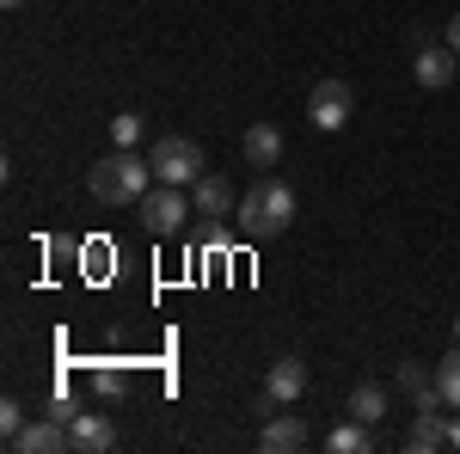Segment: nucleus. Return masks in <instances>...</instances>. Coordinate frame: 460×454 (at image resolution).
I'll return each instance as SVG.
<instances>
[{
  "mask_svg": "<svg viewBox=\"0 0 460 454\" xmlns=\"http://www.w3.org/2000/svg\"><path fill=\"white\" fill-rule=\"evenodd\" d=\"M147 178H154V160H136V147H111L105 160L86 166V191H93V203L123 209V203H142L154 191Z\"/></svg>",
  "mask_w": 460,
  "mask_h": 454,
  "instance_id": "f257e3e1",
  "label": "nucleus"
},
{
  "mask_svg": "<svg viewBox=\"0 0 460 454\" xmlns=\"http://www.w3.org/2000/svg\"><path fill=\"white\" fill-rule=\"evenodd\" d=\"M240 234L246 240H277L288 221H295V191H288L283 178H270V173H258V184H246L240 191Z\"/></svg>",
  "mask_w": 460,
  "mask_h": 454,
  "instance_id": "f03ea898",
  "label": "nucleus"
},
{
  "mask_svg": "<svg viewBox=\"0 0 460 454\" xmlns=\"http://www.w3.org/2000/svg\"><path fill=\"white\" fill-rule=\"evenodd\" d=\"M136 215L154 240H172V234H184V215H197V203H184V184H154L136 203Z\"/></svg>",
  "mask_w": 460,
  "mask_h": 454,
  "instance_id": "7ed1b4c3",
  "label": "nucleus"
},
{
  "mask_svg": "<svg viewBox=\"0 0 460 454\" xmlns=\"http://www.w3.org/2000/svg\"><path fill=\"white\" fill-rule=\"evenodd\" d=\"M147 160H154V178L160 184H197L203 178V147L190 136H160Z\"/></svg>",
  "mask_w": 460,
  "mask_h": 454,
  "instance_id": "20e7f679",
  "label": "nucleus"
},
{
  "mask_svg": "<svg viewBox=\"0 0 460 454\" xmlns=\"http://www.w3.org/2000/svg\"><path fill=\"white\" fill-rule=\"evenodd\" d=\"M350 111H356L350 80H319L314 99H307V123H314V129H344V123H350Z\"/></svg>",
  "mask_w": 460,
  "mask_h": 454,
  "instance_id": "39448f33",
  "label": "nucleus"
},
{
  "mask_svg": "<svg viewBox=\"0 0 460 454\" xmlns=\"http://www.w3.org/2000/svg\"><path fill=\"white\" fill-rule=\"evenodd\" d=\"M13 449H19V454H62V449H74V436H68V423H62V418L43 412V418H31L19 436H13Z\"/></svg>",
  "mask_w": 460,
  "mask_h": 454,
  "instance_id": "423d86ee",
  "label": "nucleus"
},
{
  "mask_svg": "<svg viewBox=\"0 0 460 454\" xmlns=\"http://www.w3.org/2000/svg\"><path fill=\"white\" fill-rule=\"evenodd\" d=\"M68 436H74V449H80V454H105V449H117V423H111L105 412H74Z\"/></svg>",
  "mask_w": 460,
  "mask_h": 454,
  "instance_id": "0eeeda50",
  "label": "nucleus"
},
{
  "mask_svg": "<svg viewBox=\"0 0 460 454\" xmlns=\"http://www.w3.org/2000/svg\"><path fill=\"white\" fill-rule=\"evenodd\" d=\"M344 412H350V418H362L368 430H381V423H387V412H393V393L381 381H362V387H350Z\"/></svg>",
  "mask_w": 460,
  "mask_h": 454,
  "instance_id": "6e6552de",
  "label": "nucleus"
},
{
  "mask_svg": "<svg viewBox=\"0 0 460 454\" xmlns=\"http://www.w3.org/2000/svg\"><path fill=\"white\" fill-rule=\"evenodd\" d=\"M190 203H197L203 221H221L227 209H240V203H234V184H227V178H215V173H203L197 184H190Z\"/></svg>",
  "mask_w": 460,
  "mask_h": 454,
  "instance_id": "1a4fd4ad",
  "label": "nucleus"
},
{
  "mask_svg": "<svg viewBox=\"0 0 460 454\" xmlns=\"http://www.w3.org/2000/svg\"><path fill=\"white\" fill-rule=\"evenodd\" d=\"M264 393H270V399H283V405H295V399L307 393V362H301V356H283V362H270V375H264Z\"/></svg>",
  "mask_w": 460,
  "mask_h": 454,
  "instance_id": "9d476101",
  "label": "nucleus"
},
{
  "mask_svg": "<svg viewBox=\"0 0 460 454\" xmlns=\"http://www.w3.org/2000/svg\"><path fill=\"white\" fill-rule=\"evenodd\" d=\"M270 454H295V449H307V423L295 418V412H270V423H264V436H258Z\"/></svg>",
  "mask_w": 460,
  "mask_h": 454,
  "instance_id": "9b49d317",
  "label": "nucleus"
},
{
  "mask_svg": "<svg viewBox=\"0 0 460 454\" xmlns=\"http://www.w3.org/2000/svg\"><path fill=\"white\" fill-rule=\"evenodd\" d=\"M411 74H418V86H429V93H442L448 80L460 74V49H418V62H411Z\"/></svg>",
  "mask_w": 460,
  "mask_h": 454,
  "instance_id": "f8f14e48",
  "label": "nucleus"
},
{
  "mask_svg": "<svg viewBox=\"0 0 460 454\" xmlns=\"http://www.w3.org/2000/svg\"><path fill=\"white\" fill-rule=\"evenodd\" d=\"M246 166H258V173L283 166V129L277 123H252L246 129Z\"/></svg>",
  "mask_w": 460,
  "mask_h": 454,
  "instance_id": "ddd939ff",
  "label": "nucleus"
},
{
  "mask_svg": "<svg viewBox=\"0 0 460 454\" xmlns=\"http://www.w3.org/2000/svg\"><path fill=\"white\" fill-rule=\"evenodd\" d=\"M375 442H381V430H368L362 418H344V423L325 430V449H332V454H368Z\"/></svg>",
  "mask_w": 460,
  "mask_h": 454,
  "instance_id": "4468645a",
  "label": "nucleus"
},
{
  "mask_svg": "<svg viewBox=\"0 0 460 454\" xmlns=\"http://www.w3.org/2000/svg\"><path fill=\"white\" fill-rule=\"evenodd\" d=\"M405 449H411V454H436V449H448V423H442V405L418 412L411 436H405Z\"/></svg>",
  "mask_w": 460,
  "mask_h": 454,
  "instance_id": "2eb2a0df",
  "label": "nucleus"
},
{
  "mask_svg": "<svg viewBox=\"0 0 460 454\" xmlns=\"http://www.w3.org/2000/svg\"><path fill=\"white\" fill-rule=\"evenodd\" d=\"M436 387H442V405H448V412H460V338H455V350L436 362Z\"/></svg>",
  "mask_w": 460,
  "mask_h": 454,
  "instance_id": "dca6fc26",
  "label": "nucleus"
},
{
  "mask_svg": "<svg viewBox=\"0 0 460 454\" xmlns=\"http://www.w3.org/2000/svg\"><path fill=\"white\" fill-rule=\"evenodd\" d=\"M142 136H147V117H142V111H123V117H111V141H117V147H136Z\"/></svg>",
  "mask_w": 460,
  "mask_h": 454,
  "instance_id": "f3484780",
  "label": "nucleus"
},
{
  "mask_svg": "<svg viewBox=\"0 0 460 454\" xmlns=\"http://www.w3.org/2000/svg\"><path fill=\"white\" fill-rule=\"evenodd\" d=\"M93 393H99V399H123V393H129V375L111 369V362H99V369H93Z\"/></svg>",
  "mask_w": 460,
  "mask_h": 454,
  "instance_id": "a211bd4d",
  "label": "nucleus"
},
{
  "mask_svg": "<svg viewBox=\"0 0 460 454\" xmlns=\"http://www.w3.org/2000/svg\"><path fill=\"white\" fill-rule=\"evenodd\" d=\"M19 430H25V412L6 399V405H0V436H6V449H13V436H19Z\"/></svg>",
  "mask_w": 460,
  "mask_h": 454,
  "instance_id": "6ab92c4d",
  "label": "nucleus"
},
{
  "mask_svg": "<svg viewBox=\"0 0 460 454\" xmlns=\"http://www.w3.org/2000/svg\"><path fill=\"white\" fill-rule=\"evenodd\" d=\"M448 49H460V13L448 19Z\"/></svg>",
  "mask_w": 460,
  "mask_h": 454,
  "instance_id": "aec40b11",
  "label": "nucleus"
},
{
  "mask_svg": "<svg viewBox=\"0 0 460 454\" xmlns=\"http://www.w3.org/2000/svg\"><path fill=\"white\" fill-rule=\"evenodd\" d=\"M448 449L460 454V412H455V423H448Z\"/></svg>",
  "mask_w": 460,
  "mask_h": 454,
  "instance_id": "412c9836",
  "label": "nucleus"
},
{
  "mask_svg": "<svg viewBox=\"0 0 460 454\" xmlns=\"http://www.w3.org/2000/svg\"><path fill=\"white\" fill-rule=\"evenodd\" d=\"M6 6H25V0H6Z\"/></svg>",
  "mask_w": 460,
  "mask_h": 454,
  "instance_id": "4be33fe9",
  "label": "nucleus"
},
{
  "mask_svg": "<svg viewBox=\"0 0 460 454\" xmlns=\"http://www.w3.org/2000/svg\"><path fill=\"white\" fill-rule=\"evenodd\" d=\"M455 338H460V319H455Z\"/></svg>",
  "mask_w": 460,
  "mask_h": 454,
  "instance_id": "5701e85b",
  "label": "nucleus"
}]
</instances>
